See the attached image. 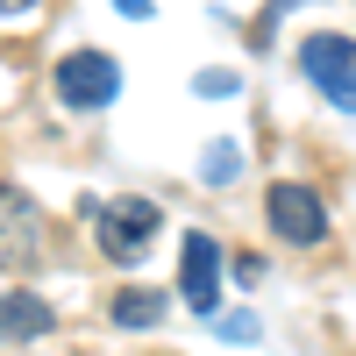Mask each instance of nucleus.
<instances>
[{
	"label": "nucleus",
	"mask_w": 356,
	"mask_h": 356,
	"mask_svg": "<svg viewBox=\"0 0 356 356\" xmlns=\"http://www.w3.org/2000/svg\"><path fill=\"white\" fill-rule=\"evenodd\" d=\"M300 72H307L335 107L356 114V43H349V36H307V43H300Z\"/></svg>",
	"instance_id": "5"
},
{
	"label": "nucleus",
	"mask_w": 356,
	"mask_h": 356,
	"mask_svg": "<svg viewBox=\"0 0 356 356\" xmlns=\"http://www.w3.org/2000/svg\"><path fill=\"white\" fill-rule=\"evenodd\" d=\"M264 214H271V235H278V243H292V250L328 243V207H321V193L292 186V178H278V186L264 193Z\"/></svg>",
	"instance_id": "3"
},
{
	"label": "nucleus",
	"mask_w": 356,
	"mask_h": 356,
	"mask_svg": "<svg viewBox=\"0 0 356 356\" xmlns=\"http://www.w3.org/2000/svg\"><path fill=\"white\" fill-rule=\"evenodd\" d=\"M114 93H122V65H114L107 50H72V57H57V100H65V107L100 114V107H114Z\"/></svg>",
	"instance_id": "2"
},
{
	"label": "nucleus",
	"mask_w": 356,
	"mask_h": 356,
	"mask_svg": "<svg viewBox=\"0 0 356 356\" xmlns=\"http://www.w3.org/2000/svg\"><path fill=\"white\" fill-rule=\"evenodd\" d=\"M221 335H228V342H257V321H250V314H228Z\"/></svg>",
	"instance_id": "11"
},
{
	"label": "nucleus",
	"mask_w": 356,
	"mask_h": 356,
	"mask_svg": "<svg viewBox=\"0 0 356 356\" xmlns=\"http://www.w3.org/2000/svg\"><path fill=\"white\" fill-rule=\"evenodd\" d=\"M114 8H122V15H136V22H143V15H150V0H114Z\"/></svg>",
	"instance_id": "12"
},
{
	"label": "nucleus",
	"mask_w": 356,
	"mask_h": 356,
	"mask_svg": "<svg viewBox=\"0 0 356 356\" xmlns=\"http://www.w3.org/2000/svg\"><path fill=\"white\" fill-rule=\"evenodd\" d=\"M193 86H200L207 100H221V93H243V79H235V72H200Z\"/></svg>",
	"instance_id": "10"
},
{
	"label": "nucleus",
	"mask_w": 356,
	"mask_h": 356,
	"mask_svg": "<svg viewBox=\"0 0 356 356\" xmlns=\"http://www.w3.org/2000/svg\"><path fill=\"white\" fill-rule=\"evenodd\" d=\"M114 328H150V321L164 314V292H143V285H129V292H114Z\"/></svg>",
	"instance_id": "8"
},
{
	"label": "nucleus",
	"mask_w": 356,
	"mask_h": 356,
	"mask_svg": "<svg viewBox=\"0 0 356 356\" xmlns=\"http://www.w3.org/2000/svg\"><path fill=\"white\" fill-rule=\"evenodd\" d=\"M29 8H36V0H0V15H29Z\"/></svg>",
	"instance_id": "13"
},
{
	"label": "nucleus",
	"mask_w": 356,
	"mask_h": 356,
	"mask_svg": "<svg viewBox=\"0 0 356 356\" xmlns=\"http://www.w3.org/2000/svg\"><path fill=\"white\" fill-rule=\"evenodd\" d=\"M178 300L193 314H214L221 300V243L214 235H186V264H178Z\"/></svg>",
	"instance_id": "6"
},
{
	"label": "nucleus",
	"mask_w": 356,
	"mask_h": 356,
	"mask_svg": "<svg viewBox=\"0 0 356 356\" xmlns=\"http://www.w3.org/2000/svg\"><path fill=\"white\" fill-rule=\"evenodd\" d=\"M57 328V307L36 292H0V342H43Z\"/></svg>",
	"instance_id": "7"
},
{
	"label": "nucleus",
	"mask_w": 356,
	"mask_h": 356,
	"mask_svg": "<svg viewBox=\"0 0 356 356\" xmlns=\"http://www.w3.org/2000/svg\"><path fill=\"white\" fill-rule=\"evenodd\" d=\"M157 221H164V214H157V200H136V193H129V200L100 207V228H93V235H100V250H107L114 264H136L143 250H150Z\"/></svg>",
	"instance_id": "4"
},
{
	"label": "nucleus",
	"mask_w": 356,
	"mask_h": 356,
	"mask_svg": "<svg viewBox=\"0 0 356 356\" xmlns=\"http://www.w3.org/2000/svg\"><path fill=\"white\" fill-rule=\"evenodd\" d=\"M50 250V221L22 186H0V271H29Z\"/></svg>",
	"instance_id": "1"
},
{
	"label": "nucleus",
	"mask_w": 356,
	"mask_h": 356,
	"mask_svg": "<svg viewBox=\"0 0 356 356\" xmlns=\"http://www.w3.org/2000/svg\"><path fill=\"white\" fill-rule=\"evenodd\" d=\"M235 171H243V150H235V143H207V157H200V186H228Z\"/></svg>",
	"instance_id": "9"
}]
</instances>
